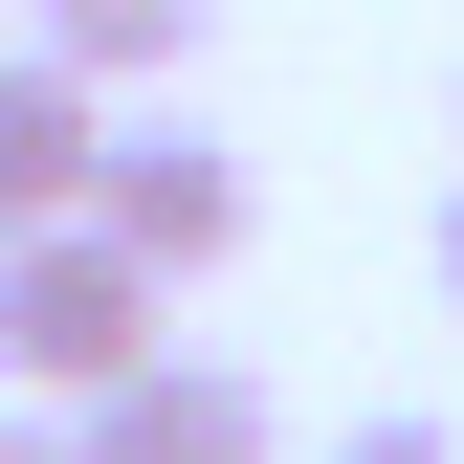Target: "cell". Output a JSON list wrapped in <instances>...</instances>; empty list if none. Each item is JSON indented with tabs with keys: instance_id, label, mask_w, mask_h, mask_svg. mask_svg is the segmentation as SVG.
I'll return each instance as SVG.
<instances>
[{
	"instance_id": "obj_1",
	"label": "cell",
	"mask_w": 464,
	"mask_h": 464,
	"mask_svg": "<svg viewBox=\"0 0 464 464\" xmlns=\"http://www.w3.org/2000/svg\"><path fill=\"white\" fill-rule=\"evenodd\" d=\"M155 310H178V287L111 244V221H23V244H0V376H23L44 420H89V398L155 354Z\"/></svg>"
},
{
	"instance_id": "obj_2",
	"label": "cell",
	"mask_w": 464,
	"mask_h": 464,
	"mask_svg": "<svg viewBox=\"0 0 464 464\" xmlns=\"http://www.w3.org/2000/svg\"><path fill=\"white\" fill-rule=\"evenodd\" d=\"M89 221L133 244L155 287H199V266H244V221H266V178L199 133V111H155V89H111V155H89Z\"/></svg>"
},
{
	"instance_id": "obj_3",
	"label": "cell",
	"mask_w": 464,
	"mask_h": 464,
	"mask_svg": "<svg viewBox=\"0 0 464 464\" xmlns=\"http://www.w3.org/2000/svg\"><path fill=\"white\" fill-rule=\"evenodd\" d=\"M67 442H89V464H266V376H244V354H178V332H155V354L111 376Z\"/></svg>"
},
{
	"instance_id": "obj_4",
	"label": "cell",
	"mask_w": 464,
	"mask_h": 464,
	"mask_svg": "<svg viewBox=\"0 0 464 464\" xmlns=\"http://www.w3.org/2000/svg\"><path fill=\"white\" fill-rule=\"evenodd\" d=\"M89 155H111V89L44 67V44H0V244L23 221H89Z\"/></svg>"
},
{
	"instance_id": "obj_5",
	"label": "cell",
	"mask_w": 464,
	"mask_h": 464,
	"mask_svg": "<svg viewBox=\"0 0 464 464\" xmlns=\"http://www.w3.org/2000/svg\"><path fill=\"white\" fill-rule=\"evenodd\" d=\"M199 23H221V0H23V44H44V67H89V89H178Z\"/></svg>"
},
{
	"instance_id": "obj_6",
	"label": "cell",
	"mask_w": 464,
	"mask_h": 464,
	"mask_svg": "<svg viewBox=\"0 0 464 464\" xmlns=\"http://www.w3.org/2000/svg\"><path fill=\"white\" fill-rule=\"evenodd\" d=\"M332 464H464L442 420H354V442H332Z\"/></svg>"
},
{
	"instance_id": "obj_7",
	"label": "cell",
	"mask_w": 464,
	"mask_h": 464,
	"mask_svg": "<svg viewBox=\"0 0 464 464\" xmlns=\"http://www.w3.org/2000/svg\"><path fill=\"white\" fill-rule=\"evenodd\" d=\"M0 464H89V442H67V420H44V398H0Z\"/></svg>"
},
{
	"instance_id": "obj_8",
	"label": "cell",
	"mask_w": 464,
	"mask_h": 464,
	"mask_svg": "<svg viewBox=\"0 0 464 464\" xmlns=\"http://www.w3.org/2000/svg\"><path fill=\"white\" fill-rule=\"evenodd\" d=\"M442 287H464V199H442Z\"/></svg>"
},
{
	"instance_id": "obj_9",
	"label": "cell",
	"mask_w": 464,
	"mask_h": 464,
	"mask_svg": "<svg viewBox=\"0 0 464 464\" xmlns=\"http://www.w3.org/2000/svg\"><path fill=\"white\" fill-rule=\"evenodd\" d=\"M0 44H23V0H0Z\"/></svg>"
}]
</instances>
